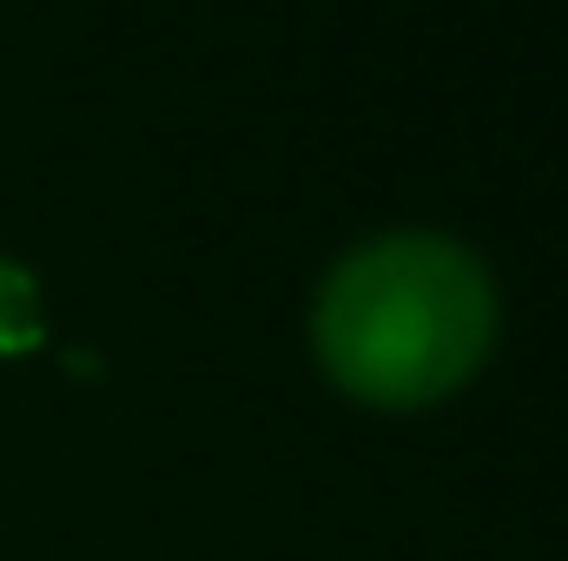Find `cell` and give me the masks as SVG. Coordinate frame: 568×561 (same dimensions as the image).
<instances>
[{"label": "cell", "instance_id": "obj_1", "mask_svg": "<svg viewBox=\"0 0 568 561\" xmlns=\"http://www.w3.org/2000/svg\"><path fill=\"white\" fill-rule=\"evenodd\" d=\"M496 304L483 272L443 238H377L337 265L317 304L324 370L364 397L410 410L456 390L489 350Z\"/></svg>", "mask_w": 568, "mask_h": 561}, {"label": "cell", "instance_id": "obj_2", "mask_svg": "<svg viewBox=\"0 0 568 561\" xmlns=\"http://www.w3.org/2000/svg\"><path fill=\"white\" fill-rule=\"evenodd\" d=\"M33 337H40V324H33V284L20 278L13 265H0V350H20Z\"/></svg>", "mask_w": 568, "mask_h": 561}]
</instances>
